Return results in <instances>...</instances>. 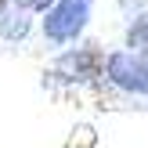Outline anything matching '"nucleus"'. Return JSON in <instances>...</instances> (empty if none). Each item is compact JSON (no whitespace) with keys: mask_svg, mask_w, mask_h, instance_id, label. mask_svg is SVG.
<instances>
[{"mask_svg":"<svg viewBox=\"0 0 148 148\" xmlns=\"http://www.w3.org/2000/svg\"><path fill=\"white\" fill-rule=\"evenodd\" d=\"M7 7H11V0H0V14H4V11H7Z\"/></svg>","mask_w":148,"mask_h":148,"instance_id":"obj_7","label":"nucleus"},{"mask_svg":"<svg viewBox=\"0 0 148 148\" xmlns=\"http://www.w3.org/2000/svg\"><path fill=\"white\" fill-rule=\"evenodd\" d=\"M29 14H33V11L11 4L4 14H0V36H4V40H25L29 29H33V18H29Z\"/></svg>","mask_w":148,"mask_h":148,"instance_id":"obj_4","label":"nucleus"},{"mask_svg":"<svg viewBox=\"0 0 148 148\" xmlns=\"http://www.w3.org/2000/svg\"><path fill=\"white\" fill-rule=\"evenodd\" d=\"M90 7H94V0H58L43 18V36L51 43H72L87 29Z\"/></svg>","mask_w":148,"mask_h":148,"instance_id":"obj_1","label":"nucleus"},{"mask_svg":"<svg viewBox=\"0 0 148 148\" xmlns=\"http://www.w3.org/2000/svg\"><path fill=\"white\" fill-rule=\"evenodd\" d=\"M105 76L123 90L148 94V54H141V51H116V54L105 58Z\"/></svg>","mask_w":148,"mask_h":148,"instance_id":"obj_2","label":"nucleus"},{"mask_svg":"<svg viewBox=\"0 0 148 148\" xmlns=\"http://www.w3.org/2000/svg\"><path fill=\"white\" fill-rule=\"evenodd\" d=\"M11 4L25 7V11H51V7H54L58 0H11Z\"/></svg>","mask_w":148,"mask_h":148,"instance_id":"obj_6","label":"nucleus"},{"mask_svg":"<svg viewBox=\"0 0 148 148\" xmlns=\"http://www.w3.org/2000/svg\"><path fill=\"white\" fill-rule=\"evenodd\" d=\"M127 43L134 51H141V54H148V14H141V18L130 25V33H127Z\"/></svg>","mask_w":148,"mask_h":148,"instance_id":"obj_5","label":"nucleus"},{"mask_svg":"<svg viewBox=\"0 0 148 148\" xmlns=\"http://www.w3.org/2000/svg\"><path fill=\"white\" fill-rule=\"evenodd\" d=\"M101 69H105V58H101L98 47H76V51H65L54 62L51 79H62V83H90V79L101 76Z\"/></svg>","mask_w":148,"mask_h":148,"instance_id":"obj_3","label":"nucleus"}]
</instances>
